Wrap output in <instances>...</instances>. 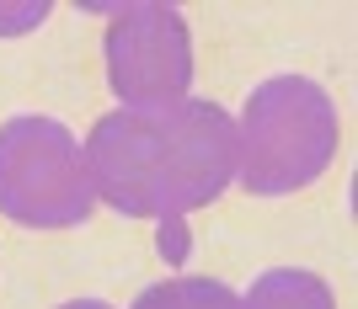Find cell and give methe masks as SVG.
I'll return each mask as SVG.
<instances>
[{"label":"cell","mask_w":358,"mask_h":309,"mask_svg":"<svg viewBox=\"0 0 358 309\" xmlns=\"http://www.w3.org/2000/svg\"><path fill=\"white\" fill-rule=\"evenodd\" d=\"M80 149L107 208L166 229H177L182 213L209 208L236 181V118L198 96L118 107L96 118Z\"/></svg>","instance_id":"6da1fadb"},{"label":"cell","mask_w":358,"mask_h":309,"mask_svg":"<svg viewBox=\"0 0 358 309\" xmlns=\"http://www.w3.org/2000/svg\"><path fill=\"white\" fill-rule=\"evenodd\" d=\"M337 107L305 75H273L246 96L236 123V176L252 197H284L310 187L337 160Z\"/></svg>","instance_id":"7a4b0ae2"},{"label":"cell","mask_w":358,"mask_h":309,"mask_svg":"<svg viewBox=\"0 0 358 309\" xmlns=\"http://www.w3.org/2000/svg\"><path fill=\"white\" fill-rule=\"evenodd\" d=\"M96 187L86 149L59 118L0 123V213L22 229H75L91 219Z\"/></svg>","instance_id":"3957f363"},{"label":"cell","mask_w":358,"mask_h":309,"mask_svg":"<svg viewBox=\"0 0 358 309\" xmlns=\"http://www.w3.org/2000/svg\"><path fill=\"white\" fill-rule=\"evenodd\" d=\"M107 86L123 107L177 102L193 86V32L177 6L134 0L107 22Z\"/></svg>","instance_id":"277c9868"},{"label":"cell","mask_w":358,"mask_h":309,"mask_svg":"<svg viewBox=\"0 0 358 309\" xmlns=\"http://www.w3.org/2000/svg\"><path fill=\"white\" fill-rule=\"evenodd\" d=\"M241 309H337L331 288L305 266H273L252 282V294L241 299Z\"/></svg>","instance_id":"5b68a950"},{"label":"cell","mask_w":358,"mask_h":309,"mask_svg":"<svg viewBox=\"0 0 358 309\" xmlns=\"http://www.w3.org/2000/svg\"><path fill=\"white\" fill-rule=\"evenodd\" d=\"M134 309H241V294L214 278H166L134 299Z\"/></svg>","instance_id":"8992f818"},{"label":"cell","mask_w":358,"mask_h":309,"mask_svg":"<svg viewBox=\"0 0 358 309\" xmlns=\"http://www.w3.org/2000/svg\"><path fill=\"white\" fill-rule=\"evenodd\" d=\"M59 309H113V304H102V299H75V304H59Z\"/></svg>","instance_id":"52a82bcc"}]
</instances>
